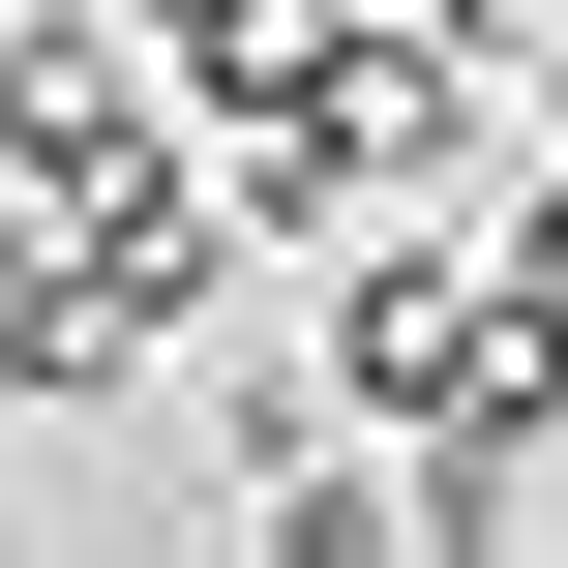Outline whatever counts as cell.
<instances>
[{
	"mask_svg": "<svg viewBox=\"0 0 568 568\" xmlns=\"http://www.w3.org/2000/svg\"><path fill=\"white\" fill-rule=\"evenodd\" d=\"M0 150H30L60 210H120V180H180V150H210V90H180V30H150V0H0Z\"/></svg>",
	"mask_w": 568,
	"mask_h": 568,
	"instance_id": "cell-1",
	"label": "cell"
},
{
	"mask_svg": "<svg viewBox=\"0 0 568 568\" xmlns=\"http://www.w3.org/2000/svg\"><path fill=\"white\" fill-rule=\"evenodd\" d=\"M539 150H568V60H539Z\"/></svg>",
	"mask_w": 568,
	"mask_h": 568,
	"instance_id": "cell-2",
	"label": "cell"
}]
</instances>
